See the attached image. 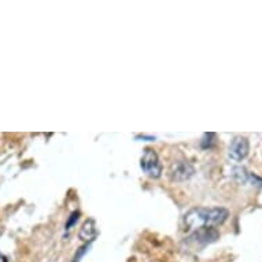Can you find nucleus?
I'll return each instance as SVG.
<instances>
[{
    "label": "nucleus",
    "instance_id": "1",
    "mask_svg": "<svg viewBox=\"0 0 262 262\" xmlns=\"http://www.w3.org/2000/svg\"><path fill=\"white\" fill-rule=\"evenodd\" d=\"M229 211L224 207H196L185 214V225L188 228L214 227L228 219Z\"/></svg>",
    "mask_w": 262,
    "mask_h": 262
},
{
    "label": "nucleus",
    "instance_id": "2",
    "mask_svg": "<svg viewBox=\"0 0 262 262\" xmlns=\"http://www.w3.org/2000/svg\"><path fill=\"white\" fill-rule=\"evenodd\" d=\"M140 166H142L143 172L152 179H158L162 174V165L159 162L158 154L151 148L144 150L142 159H140Z\"/></svg>",
    "mask_w": 262,
    "mask_h": 262
},
{
    "label": "nucleus",
    "instance_id": "3",
    "mask_svg": "<svg viewBox=\"0 0 262 262\" xmlns=\"http://www.w3.org/2000/svg\"><path fill=\"white\" fill-rule=\"evenodd\" d=\"M195 173V169L191 163L185 162V161H179L174 162L170 166V180L172 181H185L191 179Z\"/></svg>",
    "mask_w": 262,
    "mask_h": 262
},
{
    "label": "nucleus",
    "instance_id": "4",
    "mask_svg": "<svg viewBox=\"0 0 262 262\" xmlns=\"http://www.w3.org/2000/svg\"><path fill=\"white\" fill-rule=\"evenodd\" d=\"M249 140L246 138H242V136H237L232 140L231 143V147H229V157L236 161V162H241L247 157L249 154Z\"/></svg>",
    "mask_w": 262,
    "mask_h": 262
},
{
    "label": "nucleus",
    "instance_id": "5",
    "mask_svg": "<svg viewBox=\"0 0 262 262\" xmlns=\"http://www.w3.org/2000/svg\"><path fill=\"white\" fill-rule=\"evenodd\" d=\"M219 232L215 231L214 228L211 227H202L199 228L196 232L193 233L191 239H193L195 243H199V245H209V243H213L219 239Z\"/></svg>",
    "mask_w": 262,
    "mask_h": 262
},
{
    "label": "nucleus",
    "instance_id": "6",
    "mask_svg": "<svg viewBox=\"0 0 262 262\" xmlns=\"http://www.w3.org/2000/svg\"><path fill=\"white\" fill-rule=\"evenodd\" d=\"M80 239L84 242H92L95 241V237L98 236V227L95 223L94 219H88L85 223L82 224L81 229H80Z\"/></svg>",
    "mask_w": 262,
    "mask_h": 262
},
{
    "label": "nucleus",
    "instance_id": "7",
    "mask_svg": "<svg viewBox=\"0 0 262 262\" xmlns=\"http://www.w3.org/2000/svg\"><path fill=\"white\" fill-rule=\"evenodd\" d=\"M78 215H80V213H78V211H74L73 214L70 215V220L68 221V224H66V228H68V229H70V227H72V225H74V223H76V221L78 220Z\"/></svg>",
    "mask_w": 262,
    "mask_h": 262
},
{
    "label": "nucleus",
    "instance_id": "8",
    "mask_svg": "<svg viewBox=\"0 0 262 262\" xmlns=\"http://www.w3.org/2000/svg\"><path fill=\"white\" fill-rule=\"evenodd\" d=\"M86 249H88V246H84V247H81V249L78 250V253L76 254V257H74L73 262H80V258H81L82 255H84V254H85Z\"/></svg>",
    "mask_w": 262,
    "mask_h": 262
}]
</instances>
